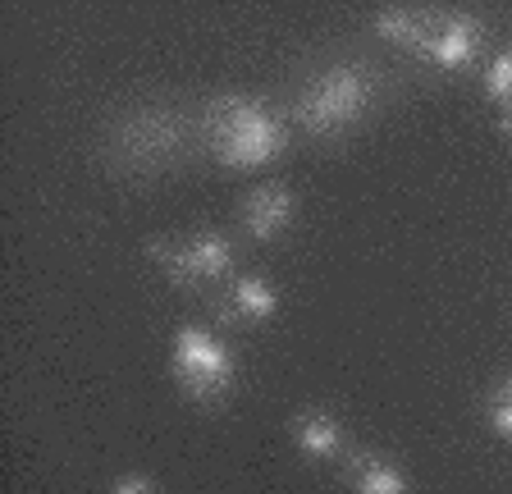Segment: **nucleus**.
Wrapping results in <instances>:
<instances>
[{
    "label": "nucleus",
    "mask_w": 512,
    "mask_h": 494,
    "mask_svg": "<svg viewBox=\"0 0 512 494\" xmlns=\"http://www.w3.org/2000/svg\"><path fill=\"white\" fill-rule=\"evenodd\" d=\"M384 87V69L375 60H362V55H339L330 65L311 69L298 83L293 101H288V119L302 138L316 142H334L348 138L375 106H380Z\"/></svg>",
    "instance_id": "obj_1"
},
{
    "label": "nucleus",
    "mask_w": 512,
    "mask_h": 494,
    "mask_svg": "<svg viewBox=\"0 0 512 494\" xmlns=\"http://www.w3.org/2000/svg\"><path fill=\"white\" fill-rule=\"evenodd\" d=\"M197 142L229 170H261L288 151L293 119H288V110L270 106L261 97L224 92V97L206 101L202 115H197Z\"/></svg>",
    "instance_id": "obj_2"
},
{
    "label": "nucleus",
    "mask_w": 512,
    "mask_h": 494,
    "mask_svg": "<svg viewBox=\"0 0 512 494\" xmlns=\"http://www.w3.org/2000/svg\"><path fill=\"white\" fill-rule=\"evenodd\" d=\"M197 142V119H188L170 101H142L110 119L101 151L115 174H165L188 156Z\"/></svg>",
    "instance_id": "obj_3"
},
{
    "label": "nucleus",
    "mask_w": 512,
    "mask_h": 494,
    "mask_svg": "<svg viewBox=\"0 0 512 494\" xmlns=\"http://www.w3.org/2000/svg\"><path fill=\"white\" fill-rule=\"evenodd\" d=\"M170 376L192 408H224L238 389V357L215 330L183 321L170 339Z\"/></svg>",
    "instance_id": "obj_4"
},
{
    "label": "nucleus",
    "mask_w": 512,
    "mask_h": 494,
    "mask_svg": "<svg viewBox=\"0 0 512 494\" xmlns=\"http://www.w3.org/2000/svg\"><path fill=\"white\" fill-rule=\"evenodd\" d=\"M151 266L174 284V289H211L229 284L238 266V243L224 229H197V234H160L147 243Z\"/></svg>",
    "instance_id": "obj_5"
},
{
    "label": "nucleus",
    "mask_w": 512,
    "mask_h": 494,
    "mask_svg": "<svg viewBox=\"0 0 512 494\" xmlns=\"http://www.w3.org/2000/svg\"><path fill=\"white\" fill-rule=\"evenodd\" d=\"M480 51H485V23L476 14H439L416 60H426L444 74H458V69L476 65Z\"/></svg>",
    "instance_id": "obj_6"
},
{
    "label": "nucleus",
    "mask_w": 512,
    "mask_h": 494,
    "mask_svg": "<svg viewBox=\"0 0 512 494\" xmlns=\"http://www.w3.org/2000/svg\"><path fill=\"white\" fill-rule=\"evenodd\" d=\"M293 220H298V193L279 179L243 193V202H238V234L252 243H275L279 234H288Z\"/></svg>",
    "instance_id": "obj_7"
},
{
    "label": "nucleus",
    "mask_w": 512,
    "mask_h": 494,
    "mask_svg": "<svg viewBox=\"0 0 512 494\" xmlns=\"http://www.w3.org/2000/svg\"><path fill=\"white\" fill-rule=\"evenodd\" d=\"M279 312V289L266 275H234L215 298V316L234 330H252V325L275 321Z\"/></svg>",
    "instance_id": "obj_8"
},
{
    "label": "nucleus",
    "mask_w": 512,
    "mask_h": 494,
    "mask_svg": "<svg viewBox=\"0 0 512 494\" xmlns=\"http://www.w3.org/2000/svg\"><path fill=\"white\" fill-rule=\"evenodd\" d=\"M293 444L307 462H343L352 453L348 426L330 408H307L293 417Z\"/></svg>",
    "instance_id": "obj_9"
},
{
    "label": "nucleus",
    "mask_w": 512,
    "mask_h": 494,
    "mask_svg": "<svg viewBox=\"0 0 512 494\" xmlns=\"http://www.w3.org/2000/svg\"><path fill=\"white\" fill-rule=\"evenodd\" d=\"M343 476H348L352 494H412V481L398 462H389L384 453L352 449L343 458Z\"/></svg>",
    "instance_id": "obj_10"
},
{
    "label": "nucleus",
    "mask_w": 512,
    "mask_h": 494,
    "mask_svg": "<svg viewBox=\"0 0 512 494\" xmlns=\"http://www.w3.org/2000/svg\"><path fill=\"white\" fill-rule=\"evenodd\" d=\"M439 14L430 10H407V5H389V10H375L371 14V33L380 37L384 46H394V51H407V55H421L426 46L430 28H435Z\"/></svg>",
    "instance_id": "obj_11"
},
{
    "label": "nucleus",
    "mask_w": 512,
    "mask_h": 494,
    "mask_svg": "<svg viewBox=\"0 0 512 494\" xmlns=\"http://www.w3.org/2000/svg\"><path fill=\"white\" fill-rule=\"evenodd\" d=\"M480 97L490 101L499 115H512V42L485 60V74H480Z\"/></svg>",
    "instance_id": "obj_12"
},
{
    "label": "nucleus",
    "mask_w": 512,
    "mask_h": 494,
    "mask_svg": "<svg viewBox=\"0 0 512 494\" xmlns=\"http://www.w3.org/2000/svg\"><path fill=\"white\" fill-rule=\"evenodd\" d=\"M485 426H490L499 440L512 444V371H503L490 385V394H485Z\"/></svg>",
    "instance_id": "obj_13"
},
{
    "label": "nucleus",
    "mask_w": 512,
    "mask_h": 494,
    "mask_svg": "<svg viewBox=\"0 0 512 494\" xmlns=\"http://www.w3.org/2000/svg\"><path fill=\"white\" fill-rule=\"evenodd\" d=\"M110 494H165L151 476H142V472H124V476H115L110 481Z\"/></svg>",
    "instance_id": "obj_14"
}]
</instances>
